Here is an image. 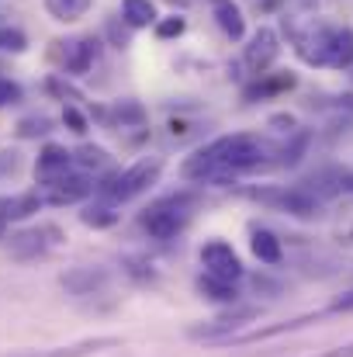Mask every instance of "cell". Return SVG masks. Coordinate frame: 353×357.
<instances>
[{
	"label": "cell",
	"mask_w": 353,
	"mask_h": 357,
	"mask_svg": "<svg viewBox=\"0 0 353 357\" xmlns=\"http://www.w3.org/2000/svg\"><path fill=\"white\" fill-rule=\"evenodd\" d=\"M267 142H260L256 135L235 132V135H222L208 146H201L194 156L184 160V177L187 181H229L233 174L242 170H256L267 163Z\"/></svg>",
	"instance_id": "6da1fadb"
},
{
	"label": "cell",
	"mask_w": 353,
	"mask_h": 357,
	"mask_svg": "<svg viewBox=\"0 0 353 357\" xmlns=\"http://www.w3.org/2000/svg\"><path fill=\"white\" fill-rule=\"evenodd\" d=\"M194 205H198L194 195H170V198H163V202H156V205L146 208L142 229H146L152 239H173L184 226H187Z\"/></svg>",
	"instance_id": "7a4b0ae2"
},
{
	"label": "cell",
	"mask_w": 353,
	"mask_h": 357,
	"mask_svg": "<svg viewBox=\"0 0 353 357\" xmlns=\"http://www.w3.org/2000/svg\"><path fill=\"white\" fill-rule=\"evenodd\" d=\"M159 174H163V160H159V156L139 160V163H132L128 170L115 174L111 181H104V184L97 188V195L108 198V202H115V205L132 202V198H139L142 191H149V188L159 181Z\"/></svg>",
	"instance_id": "3957f363"
},
{
	"label": "cell",
	"mask_w": 353,
	"mask_h": 357,
	"mask_svg": "<svg viewBox=\"0 0 353 357\" xmlns=\"http://www.w3.org/2000/svg\"><path fill=\"white\" fill-rule=\"evenodd\" d=\"M253 202H263L277 212H288L295 219H319L322 215V202L319 195H312L305 184L301 188H260V191H246Z\"/></svg>",
	"instance_id": "277c9868"
},
{
	"label": "cell",
	"mask_w": 353,
	"mask_h": 357,
	"mask_svg": "<svg viewBox=\"0 0 353 357\" xmlns=\"http://www.w3.org/2000/svg\"><path fill=\"white\" fill-rule=\"evenodd\" d=\"M63 229L45 222V226H35V229H21L7 239V253L14 260H38V257H49L59 243H63Z\"/></svg>",
	"instance_id": "5b68a950"
},
{
	"label": "cell",
	"mask_w": 353,
	"mask_h": 357,
	"mask_svg": "<svg viewBox=\"0 0 353 357\" xmlns=\"http://www.w3.org/2000/svg\"><path fill=\"white\" fill-rule=\"evenodd\" d=\"M249 319H256V309H242V312H229V316H215L208 323H198L187 330L191 340H205V344H226L229 337L239 333V326H246Z\"/></svg>",
	"instance_id": "8992f818"
},
{
	"label": "cell",
	"mask_w": 353,
	"mask_h": 357,
	"mask_svg": "<svg viewBox=\"0 0 353 357\" xmlns=\"http://www.w3.org/2000/svg\"><path fill=\"white\" fill-rule=\"evenodd\" d=\"M201 264H205V274H212V278H222V281H239L242 278L239 253L222 239H212V243L201 246Z\"/></svg>",
	"instance_id": "52a82bcc"
},
{
	"label": "cell",
	"mask_w": 353,
	"mask_h": 357,
	"mask_svg": "<svg viewBox=\"0 0 353 357\" xmlns=\"http://www.w3.org/2000/svg\"><path fill=\"white\" fill-rule=\"evenodd\" d=\"M91 191H94V184L84 174H59V177H49L45 181L42 202L45 205H77V202L91 198Z\"/></svg>",
	"instance_id": "ba28073f"
},
{
	"label": "cell",
	"mask_w": 353,
	"mask_h": 357,
	"mask_svg": "<svg viewBox=\"0 0 353 357\" xmlns=\"http://www.w3.org/2000/svg\"><path fill=\"white\" fill-rule=\"evenodd\" d=\"M277 52H281L277 31H274V28H260V31L249 38L246 52H242V66H246L253 77H263V73L270 70V63L277 59Z\"/></svg>",
	"instance_id": "9c48e42d"
},
{
	"label": "cell",
	"mask_w": 353,
	"mask_h": 357,
	"mask_svg": "<svg viewBox=\"0 0 353 357\" xmlns=\"http://www.w3.org/2000/svg\"><path fill=\"white\" fill-rule=\"evenodd\" d=\"M94 59H97V42H94V38H77V42L66 45L63 66H66V73L80 77V73H87V70L94 66Z\"/></svg>",
	"instance_id": "30bf717a"
},
{
	"label": "cell",
	"mask_w": 353,
	"mask_h": 357,
	"mask_svg": "<svg viewBox=\"0 0 353 357\" xmlns=\"http://www.w3.org/2000/svg\"><path fill=\"white\" fill-rule=\"evenodd\" d=\"M326 66H333V70H347V66H353V28H329Z\"/></svg>",
	"instance_id": "8fae6325"
},
{
	"label": "cell",
	"mask_w": 353,
	"mask_h": 357,
	"mask_svg": "<svg viewBox=\"0 0 353 357\" xmlns=\"http://www.w3.org/2000/svg\"><path fill=\"white\" fill-rule=\"evenodd\" d=\"M70 163H73V153H66L63 146H45L42 153H38V163H35V174L42 177V181H49V177H59V174H66L70 170Z\"/></svg>",
	"instance_id": "7c38bea8"
},
{
	"label": "cell",
	"mask_w": 353,
	"mask_h": 357,
	"mask_svg": "<svg viewBox=\"0 0 353 357\" xmlns=\"http://www.w3.org/2000/svg\"><path fill=\"white\" fill-rule=\"evenodd\" d=\"M212 10H215V21H219V28L239 42L242 35H246V21H242V10L235 7L233 0H212Z\"/></svg>",
	"instance_id": "4fadbf2b"
},
{
	"label": "cell",
	"mask_w": 353,
	"mask_h": 357,
	"mask_svg": "<svg viewBox=\"0 0 353 357\" xmlns=\"http://www.w3.org/2000/svg\"><path fill=\"white\" fill-rule=\"evenodd\" d=\"M111 347H121L118 337H97V340H80L73 347H59V351H49V354H21V357H91L97 351H111Z\"/></svg>",
	"instance_id": "5bb4252c"
},
{
	"label": "cell",
	"mask_w": 353,
	"mask_h": 357,
	"mask_svg": "<svg viewBox=\"0 0 353 357\" xmlns=\"http://www.w3.org/2000/svg\"><path fill=\"white\" fill-rule=\"evenodd\" d=\"M249 250H253V257H256L260 264H270V267L284 260V246H281V239L274 236V233H267V229H256V233H253Z\"/></svg>",
	"instance_id": "9a60e30c"
},
{
	"label": "cell",
	"mask_w": 353,
	"mask_h": 357,
	"mask_svg": "<svg viewBox=\"0 0 353 357\" xmlns=\"http://www.w3.org/2000/svg\"><path fill=\"white\" fill-rule=\"evenodd\" d=\"M104 281H108V274H104V271H94V267H77V271L63 274V284H66L73 295H91V291L101 288Z\"/></svg>",
	"instance_id": "2e32d148"
},
{
	"label": "cell",
	"mask_w": 353,
	"mask_h": 357,
	"mask_svg": "<svg viewBox=\"0 0 353 357\" xmlns=\"http://www.w3.org/2000/svg\"><path fill=\"white\" fill-rule=\"evenodd\" d=\"M42 205H45L42 195H14V198H0V222H7V219H24V215L38 212Z\"/></svg>",
	"instance_id": "e0dca14e"
},
{
	"label": "cell",
	"mask_w": 353,
	"mask_h": 357,
	"mask_svg": "<svg viewBox=\"0 0 353 357\" xmlns=\"http://www.w3.org/2000/svg\"><path fill=\"white\" fill-rule=\"evenodd\" d=\"M198 291L208 298V302H219V305H233L235 298V281H222V278H212V274H201L198 278Z\"/></svg>",
	"instance_id": "ac0fdd59"
},
{
	"label": "cell",
	"mask_w": 353,
	"mask_h": 357,
	"mask_svg": "<svg viewBox=\"0 0 353 357\" xmlns=\"http://www.w3.org/2000/svg\"><path fill=\"white\" fill-rule=\"evenodd\" d=\"M121 17L128 28H149L156 21L152 0H121Z\"/></svg>",
	"instance_id": "d6986e66"
},
{
	"label": "cell",
	"mask_w": 353,
	"mask_h": 357,
	"mask_svg": "<svg viewBox=\"0 0 353 357\" xmlns=\"http://www.w3.org/2000/svg\"><path fill=\"white\" fill-rule=\"evenodd\" d=\"M80 222L84 226H94V229H108V226H115L118 222V212H115V202H94V205H87L84 212H80Z\"/></svg>",
	"instance_id": "ffe728a7"
},
{
	"label": "cell",
	"mask_w": 353,
	"mask_h": 357,
	"mask_svg": "<svg viewBox=\"0 0 353 357\" xmlns=\"http://www.w3.org/2000/svg\"><path fill=\"white\" fill-rule=\"evenodd\" d=\"M91 3H94V0H45V10H49L56 21L70 24V21H80V17L91 10Z\"/></svg>",
	"instance_id": "44dd1931"
},
{
	"label": "cell",
	"mask_w": 353,
	"mask_h": 357,
	"mask_svg": "<svg viewBox=\"0 0 353 357\" xmlns=\"http://www.w3.org/2000/svg\"><path fill=\"white\" fill-rule=\"evenodd\" d=\"M263 77H267V73H263ZM291 87H295V73H277V77H267V80L253 84V87L246 91V101L267 98V94H281V91H291Z\"/></svg>",
	"instance_id": "7402d4cb"
},
{
	"label": "cell",
	"mask_w": 353,
	"mask_h": 357,
	"mask_svg": "<svg viewBox=\"0 0 353 357\" xmlns=\"http://www.w3.org/2000/svg\"><path fill=\"white\" fill-rule=\"evenodd\" d=\"M49 132H52V121L45 119V115L17 121V135H21V139H38V135H49Z\"/></svg>",
	"instance_id": "603a6c76"
},
{
	"label": "cell",
	"mask_w": 353,
	"mask_h": 357,
	"mask_svg": "<svg viewBox=\"0 0 353 357\" xmlns=\"http://www.w3.org/2000/svg\"><path fill=\"white\" fill-rule=\"evenodd\" d=\"M73 163H80V167H104L108 163V153L101 149V146H84V149H77L73 153Z\"/></svg>",
	"instance_id": "cb8c5ba5"
},
{
	"label": "cell",
	"mask_w": 353,
	"mask_h": 357,
	"mask_svg": "<svg viewBox=\"0 0 353 357\" xmlns=\"http://www.w3.org/2000/svg\"><path fill=\"white\" fill-rule=\"evenodd\" d=\"M28 38L21 28H0V52H24Z\"/></svg>",
	"instance_id": "d4e9b609"
},
{
	"label": "cell",
	"mask_w": 353,
	"mask_h": 357,
	"mask_svg": "<svg viewBox=\"0 0 353 357\" xmlns=\"http://www.w3.org/2000/svg\"><path fill=\"white\" fill-rule=\"evenodd\" d=\"M115 119L121 121V125H142V121H146V112H142L135 101H118L115 105Z\"/></svg>",
	"instance_id": "484cf974"
},
{
	"label": "cell",
	"mask_w": 353,
	"mask_h": 357,
	"mask_svg": "<svg viewBox=\"0 0 353 357\" xmlns=\"http://www.w3.org/2000/svg\"><path fill=\"white\" fill-rule=\"evenodd\" d=\"M184 28H187V21L173 14V17H163V21L156 24V35H159V38H177V35H184Z\"/></svg>",
	"instance_id": "4316f807"
},
{
	"label": "cell",
	"mask_w": 353,
	"mask_h": 357,
	"mask_svg": "<svg viewBox=\"0 0 353 357\" xmlns=\"http://www.w3.org/2000/svg\"><path fill=\"white\" fill-rule=\"evenodd\" d=\"M21 98H24V91H21V84H14V80H0V108H10V105H21Z\"/></svg>",
	"instance_id": "83f0119b"
},
{
	"label": "cell",
	"mask_w": 353,
	"mask_h": 357,
	"mask_svg": "<svg viewBox=\"0 0 353 357\" xmlns=\"http://www.w3.org/2000/svg\"><path fill=\"white\" fill-rule=\"evenodd\" d=\"M63 121H66V125H70V128H73L77 135H84V132H87V119H84V115H80V112H77L73 105H70V108L63 112Z\"/></svg>",
	"instance_id": "f1b7e54d"
},
{
	"label": "cell",
	"mask_w": 353,
	"mask_h": 357,
	"mask_svg": "<svg viewBox=\"0 0 353 357\" xmlns=\"http://www.w3.org/2000/svg\"><path fill=\"white\" fill-rule=\"evenodd\" d=\"M340 312H353V291H347V295H340L329 309H326V316H340Z\"/></svg>",
	"instance_id": "f546056e"
},
{
	"label": "cell",
	"mask_w": 353,
	"mask_h": 357,
	"mask_svg": "<svg viewBox=\"0 0 353 357\" xmlns=\"http://www.w3.org/2000/svg\"><path fill=\"white\" fill-rule=\"evenodd\" d=\"M14 170H17V156L14 153H0V177H7Z\"/></svg>",
	"instance_id": "4dcf8cb0"
},
{
	"label": "cell",
	"mask_w": 353,
	"mask_h": 357,
	"mask_svg": "<svg viewBox=\"0 0 353 357\" xmlns=\"http://www.w3.org/2000/svg\"><path fill=\"white\" fill-rule=\"evenodd\" d=\"M108 35L115 38V45H128V31H121V28H118V24H115V21L108 24Z\"/></svg>",
	"instance_id": "1f68e13d"
},
{
	"label": "cell",
	"mask_w": 353,
	"mask_h": 357,
	"mask_svg": "<svg viewBox=\"0 0 353 357\" xmlns=\"http://www.w3.org/2000/svg\"><path fill=\"white\" fill-rule=\"evenodd\" d=\"M315 357H353V344H347V347H333V351H322V354Z\"/></svg>",
	"instance_id": "d6a6232c"
},
{
	"label": "cell",
	"mask_w": 353,
	"mask_h": 357,
	"mask_svg": "<svg viewBox=\"0 0 353 357\" xmlns=\"http://www.w3.org/2000/svg\"><path fill=\"white\" fill-rule=\"evenodd\" d=\"M270 125H281L277 132H291V128H295V119H291V115H277V119H270Z\"/></svg>",
	"instance_id": "836d02e7"
},
{
	"label": "cell",
	"mask_w": 353,
	"mask_h": 357,
	"mask_svg": "<svg viewBox=\"0 0 353 357\" xmlns=\"http://www.w3.org/2000/svg\"><path fill=\"white\" fill-rule=\"evenodd\" d=\"M343 191H350L353 195V174L350 170H343Z\"/></svg>",
	"instance_id": "e575fe53"
}]
</instances>
